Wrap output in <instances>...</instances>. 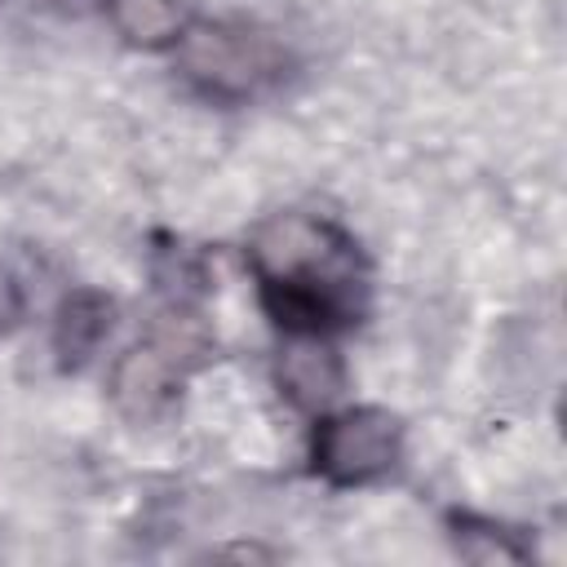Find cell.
Returning <instances> with one entry per match:
<instances>
[{"instance_id":"obj_4","label":"cell","mask_w":567,"mask_h":567,"mask_svg":"<svg viewBox=\"0 0 567 567\" xmlns=\"http://www.w3.org/2000/svg\"><path fill=\"white\" fill-rule=\"evenodd\" d=\"M403 456V425L385 408H350L323 416L310 443V470L332 487H363L385 478Z\"/></svg>"},{"instance_id":"obj_6","label":"cell","mask_w":567,"mask_h":567,"mask_svg":"<svg viewBox=\"0 0 567 567\" xmlns=\"http://www.w3.org/2000/svg\"><path fill=\"white\" fill-rule=\"evenodd\" d=\"M115 323V301L97 288H75L62 310H58V323H53V350L66 368H80L111 332Z\"/></svg>"},{"instance_id":"obj_8","label":"cell","mask_w":567,"mask_h":567,"mask_svg":"<svg viewBox=\"0 0 567 567\" xmlns=\"http://www.w3.org/2000/svg\"><path fill=\"white\" fill-rule=\"evenodd\" d=\"M452 536H456V549L474 563H514L523 558V545L509 540V532L492 527V523H478V518H452Z\"/></svg>"},{"instance_id":"obj_1","label":"cell","mask_w":567,"mask_h":567,"mask_svg":"<svg viewBox=\"0 0 567 567\" xmlns=\"http://www.w3.org/2000/svg\"><path fill=\"white\" fill-rule=\"evenodd\" d=\"M248 261L261 306L288 332H332L363 315L368 270L359 244L323 217L279 213L257 226Z\"/></svg>"},{"instance_id":"obj_9","label":"cell","mask_w":567,"mask_h":567,"mask_svg":"<svg viewBox=\"0 0 567 567\" xmlns=\"http://www.w3.org/2000/svg\"><path fill=\"white\" fill-rule=\"evenodd\" d=\"M18 306H22L18 284H13V275L0 266V337H4V332H9V323L18 319Z\"/></svg>"},{"instance_id":"obj_2","label":"cell","mask_w":567,"mask_h":567,"mask_svg":"<svg viewBox=\"0 0 567 567\" xmlns=\"http://www.w3.org/2000/svg\"><path fill=\"white\" fill-rule=\"evenodd\" d=\"M213 354V337L195 315H159L142 341H133L111 368V403L128 421L164 416L195 368Z\"/></svg>"},{"instance_id":"obj_3","label":"cell","mask_w":567,"mask_h":567,"mask_svg":"<svg viewBox=\"0 0 567 567\" xmlns=\"http://www.w3.org/2000/svg\"><path fill=\"white\" fill-rule=\"evenodd\" d=\"M177 62L199 93L239 102L284 75L288 49L252 22H190L177 40Z\"/></svg>"},{"instance_id":"obj_7","label":"cell","mask_w":567,"mask_h":567,"mask_svg":"<svg viewBox=\"0 0 567 567\" xmlns=\"http://www.w3.org/2000/svg\"><path fill=\"white\" fill-rule=\"evenodd\" d=\"M106 18L137 49H168L186 31L182 0H106Z\"/></svg>"},{"instance_id":"obj_5","label":"cell","mask_w":567,"mask_h":567,"mask_svg":"<svg viewBox=\"0 0 567 567\" xmlns=\"http://www.w3.org/2000/svg\"><path fill=\"white\" fill-rule=\"evenodd\" d=\"M275 381L288 394V403L306 412H328L346 390V368L341 354L323 341V332H292L275 363Z\"/></svg>"}]
</instances>
